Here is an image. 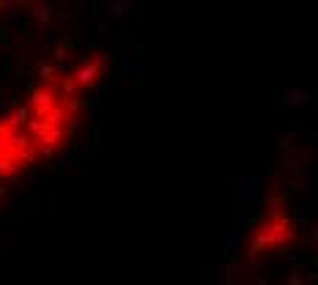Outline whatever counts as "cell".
I'll list each match as a JSON object with an SVG mask.
<instances>
[{
	"mask_svg": "<svg viewBox=\"0 0 318 285\" xmlns=\"http://www.w3.org/2000/svg\"><path fill=\"white\" fill-rule=\"evenodd\" d=\"M294 241H296L294 220L286 214V208L269 206V211L261 214L258 220L253 222L250 241H247V255L261 258V255H269V253H280V250L291 247Z\"/></svg>",
	"mask_w": 318,
	"mask_h": 285,
	"instance_id": "obj_1",
	"label": "cell"
}]
</instances>
